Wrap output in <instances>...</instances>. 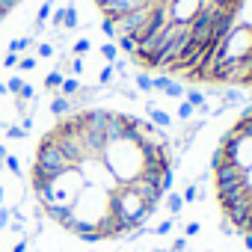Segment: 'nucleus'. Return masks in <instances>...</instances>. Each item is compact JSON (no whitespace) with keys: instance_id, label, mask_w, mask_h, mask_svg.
<instances>
[{"instance_id":"nucleus-1","label":"nucleus","mask_w":252,"mask_h":252,"mask_svg":"<svg viewBox=\"0 0 252 252\" xmlns=\"http://www.w3.org/2000/svg\"><path fill=\"white\" fill-rule=\"evenodd\" d=\"M172 184V160L155 125L110 107L57 119L42 134L30 187L63 231L86 243L146 225Z\"/></svg>"},{"instance_id":"nucleus-2","label":"nucleus","mask_w":252,"mask_h":252,"mask_svg":"<svg viewBox=\"0 0 252 252\" xmlns=\"http://www.w3.org/2000/svg\"><path fill=\"white\" fill-rule=\"evenodd\" d=\"M110 36L140 65L184 77L214 80L243 0H92Z\"/></svg>"},{"instance_id":"nucleus-3","label":"nucleus","mask_w":252,"mask_h":252,"mask_svg":"<svg viewBox=\"0 0 252 252\" xmlns=\"http://www.w3.org/2000/svg\"><path fill=\"white\" fill-rule=\"evenodd\" d=\"M214 196L234 231L252 240V107L222 134L214 163Z\"/></svg>"},{"instance_id":"nucleus-4","label":"nucleus","mask_w":252,"mask_h":252,"mask_svg":"<svg viewBox=\"0 0 252 252\" xmlns=\"http://www.w3.org/2000/svg\"><path fill=\"white\" fill-rule=\"evenodd\" d=\"M18 6H21V0H0V24H3V21H6Z\"/></svg>"}]
</instances>
